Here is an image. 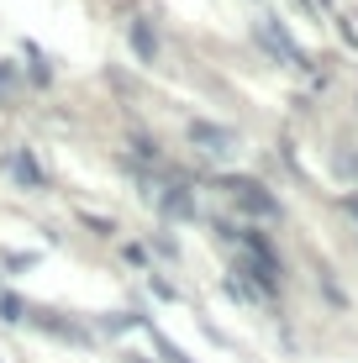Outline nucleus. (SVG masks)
Instances as JSON below:
<instances>
[{
  "mask_svg": "<svg viewBox=\"0 0 358 363\" xmlns=\"http://www.w3.org/2000/svg\"><path fill=\"white\" fill-rule=\"evenodd\" d=\"M142 332H147V337H153V347H158V353H164L169 363H190V358H184V353H179V347H174V342H169V337H164V332H153V327H147V321H142Z\"/></svg>",
  "mask_w": 358,
  "mask_h": 363,
  "instance_id": "1a4fd4ad",
  "label": "nucleus"
},
{
  "mask_svg": "<svg viewBox=\"0 0 358 363\" xmlns=\"http://www.w3.org/2000/svg\"><path fill=\"white\" fill-rule=\"evenodd\" d=\"M342 211H348V216L358 221V195H342Z\"/></svg>",
  "mask_w": 358,
  "mask_h": 363,
  "instance_id": "9b49d317",
  "label": "nucleus"
},
{
  "mask_svg": "<svg viewBox=\"0 0 358 363\" xmlns=\"http://www.w3.org/2000/svg\"><path fill=\"white\" fill-rule=\"evenodd\" d=\"M6 174L21 184V190H43V184H47V174H43V164L32 158V147H16V153L6 158Z\"/></svg>",
  "mask_w": 358,
  "mask_h": 363,
  "instance_id": "39448f33",
  "label": "nucleus"
},
{
  "mask_svg": "<svg viewBox=\"0 0 358 363\" xmlns=\"http://www.w3.org/2000/svg\"><path fill=\"white\" fill-rule=\"evenodd\" d=\"M158 206L169 211V216H195V200L179 190V184H169V190H158Z\"/></svg>",
  "mask_w": 358,
  "mask_h": 363,
  "instance_id": "0eeeda50",
  "label": "nucleus"
},
{
  "mask_svg": "<svg viewBox=\"0 0 358 363\" xmlns=\"http://www.w3.org/2000/svg\"><path fill=\"white\" fill-rule=\"evenodd\" d=\"M253 37H258V48L264 53H274V58H285V64H295V69H311V53H306L295 37L279 27L274 16H264V21H253Z\"/></svg>",
  "mask_w": 358,
  "mask_h": 363,
  "instance_id": "f03ea898",
  "label": "nucleus"
},
{
  "mask_svg": "<svg viewBox=\"0 0 358 363\" xmlns=\"http://www.w3.org/2000/svg\"><path fill=\"white\" fill-rule=\"evenodd\" d=\"M311 6H322V11H327V6H332V0H311Z\"/></svg>",
  "mask_w": 358,
  "mask_h": 363,
  "instance_id": "f8f14e48",
  "label": "nucleus"
},
{
  "mask_svg": "<svg viewBox=\"0 0 358 363\" xmlns=\"http://www.w3.org/2000/svg\"><path fill=\"white\" fill-rule=\"evenodd\" d=\"M21 316H27V300H21V295H11V290H0V321L21 327Z\"/></svg>",
  "mask_w": 358,
  "mask_h": 363,
  "instance_id": "6e6552de",
  "label": "nucleus"
},
{
  "mask_svg": "<svg viewBox=\"0 0 358 363\" xmlns=\"http://www.w3.org/2000/svg\"><path fill=\"white\" fill-rule=\"evenodd\" d=\"M132 363H142V358H132Z\"/></svg>",
  "mask_w": 358,
  "mask_h": 363,
  "instance_id": "ddd939ff",
  "label": "nucleus"
},
{
  "mask_svg": "<svg viewBox=\"0 0 358 363\" xmlns=\"http://www.w3.org/2000/svg\"><path fill=\"white\" fill-rule=\"evenodd\" d=\"M21 321H27V327H37V332H47V337H58V342H74V347L90 342V327L58 316V311H43V306H27V316H21Z\"/></svg>",
  "mask_w": 358,
  "mask_h": 363,
  "instance_id": "7ed1b4c3",
  "label": "nucleus"
},
{
  "mask_svg": "<svg viewBox=\"0 0 358 363\" xmlns=\"http://www.w3.org/2000/svg\"><path fill=\"white\" fill-rule=\"evenodd\" d=\"M37 264V253H6V269L11 274H21V269H32Z\"/></svg>",
  "mask_w": 358,
  "mask_h": 363,
  "instance_id": "9d476101",
  "label": "nucleus"
},
{
  "mask_svg": "<svg viewBox=\"0 0 358 363\" xmlns=\"http://www.w3.org/2000/svg\"><path fill=\"white\" fill-rule=\"evenodd\" d=\"M132 53H138L142 64H153V58H158V37H153V27H147L142 16L132 21Z\"/></svg>",
  "mask_w": 358,
  "mask_h": 363,
  "instance_id": "423d86ee",
  "label": "nucleus"
},
{
  "mask_svg": "<svg viewBox=\"0 0 358 363\" xmlns=\"http://www.w3.org/2000/svg\"><path fill=\"white\" fill-rule=\"evenodd\" d=\"M216 190L227 195L237 211H248V216H264V221H274V216H279V195H269L258 179H248V174H221Z\"/></svg>",
  "mask_w": 358,
  "mask_h": 363,
  "instance_id": "f257e3e1",
  "label": "nucleus"
},
{
  "mask_svg": "<svg viewBox=\"0 0 358 363\" xmlns=\"http://www.w3.org/2000/svg\"><path fill=\"white\" fill-rule=\"evenodd\" d=\"M190 143L201 147V153H211V158L237 153V132H232V127H216V121H190Z\"/></svg>",
  "mask_w": 358,
  "mask_h": 363,
  "instance_id": "20e7f679",
  "label": "nucleus"
}]
</instances>
